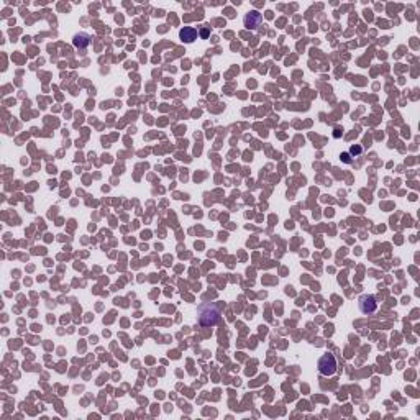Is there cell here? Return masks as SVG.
Instances as JSON below:
<instances>
[{"instance_id":"6da1fadb","label":"cell","mask_w":420,"mask_h":420,"mask_svg":"<svg viewBox=\"0 0 420 420\" xmlns=\"http://www.w3.org/2000/svg\"><path fill=\"white\" fill-rule=\"evenodd\" d=\"M220 319V306L217 304H204L199 307V323L204 327L209 325H215Z\"/></svg>"},{"instance_id":"7a4b0ae2","label":"cell","mask_w":420,"mask_h":420,"mask_svg":"<svg viewBox=\"0 0 420 420\" xmlns=\"http://www.w3.org/2000/svg\"><path fill=\"white\" fill-rule=\"evenodd\" d=\"M319 371L323 376H333L337 372V359L333 355H323L319 359Z\"/></svg>"},{"instance_id":"3957f363","label":"cell","mask_w":420,"mask_h":420,"mask_svg":"<svg viewBox=\"0 0 420 420\" xmlns=\"http://www.w3.org/2000/svg\"><path fill=\"white\" fill-rule=\"evenodd\" d=\"M358 307H359V310H361L363 314L370 315V314H372V312H376V308H378V302H376L374 295L366 294V295H361V297H359Z\"/></svg>"},{"instance_id":"277c9868","label":"cell","mask_w":420,"mask_h":420,"mask_svg":"<svg viewBox=\"0 0 420 420\" xmlns=\"http://www.w3.org/2000/svg\"><path fill=\"white\" fill-rule=\"evenodd\" d=\"M261 21H263V15L256 10L248 12V14L245 15V27L248 30H256L261 25Z\"/></svg>"},{"instance_id":"5b68a950","label":"cell","mask_w":420,"mask_h":420,"mask_svg":"<svg viewBox=\"0 0 420 420\" xmlns=\"http://www.w3.org/2000/svg\"><path fill=\"white\" fill-rule=\"evenodd\" d=\"M179 36H181L182 41L192 43L197 38V30L194 27H184L181 32H179Z\"/></svg>"},{"instance_id":"8992f818","label":"cell","mask_w":420,"mask_h":420,"mask_svg":"<svg viewBox=\"0 0 420 420\" xmlns=\"http://www.w3.org/2000/svg\"><path fill=\"white\" fill-rule=\"evenodd\" d=\"M72 43H74L76 48L79 49H85L89 46V43H91V36L85 35V33H79V35L74 36V40H72Z\"/></svg>"}]
</instances>
